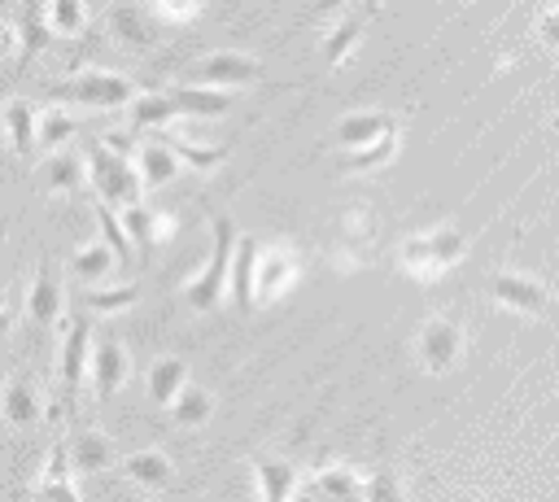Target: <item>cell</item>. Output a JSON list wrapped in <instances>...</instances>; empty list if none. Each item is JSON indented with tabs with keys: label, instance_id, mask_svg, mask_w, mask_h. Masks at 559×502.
Returning a JSON list of instances; mask_svg holds the SVG:
<instances>
[{
	"label": "cell",
	"instance_id": "60d3db41",
	"mask_svg": "<svg viewBox=\"0 0 559 502\" xmlns=\"http://www.w3.org/2000/svg\"><path fill=\"white\" fill-rule=\"evenodd\" d=\"M336 9H345V0H314V13L323 17V13H336Z\"/></svg>",
	"mask_w": 559,
	"mask_h": 502
},
{
	"label": "cell",
	"instance_id": "7402d4cb",
	"mask_svg": "<svg viewBox=\"0 0 559 502\" xmlns=\"http://www.w3.org/2000/svg\"><path fill=\"white\" fill-rule=\"evenodd\" d=\"M183 389H188V362L183 358H157L148 367V402L153 406H170Z\"/></svg>",
	"mask_w": 559,
	"mask_h": 502
},
{
	"label": "cell",
	"instance_id": "8d00e7d4",
	"mask_svg": "<svg viewBox=\"0 0 559 502\" xmlns=\"http://www.w3.org/2000/svg\"><path fill=\"white\" fill-rule=\"evenodd\" d=\"M144 9L157 22H192L197 17V0H144Z\"/></svg>",
	"mask_w": 559,
	"mask_h": 502
},
{
	"label": "cell",
	"instance_id": "3957f363",
	"mask_svg": "<svg viewBox=\"0 0 559 502\" xmlns=\"http://www.w3.org/2000/svg\"><path fill=\"white\" fill-rule=\"evenodd\" d=\"M48 96L83 105V109H122V105L135 100V83L127 74H114V70H79L70 79L52 83Z\"/></svg>",
	"mask_w": 559,
	"mask_h": 502
},
{
	"label": "cell",
	"instance_id": "e575fe53",
	"mask_svg": "<svg viewBox=\"0 0 559 502\" xmlns=\"http://www.w3.org/2000/svg\"><path fill=\"white\" fill-rule=\"evenodd\" d=\"M83 301L92 310H105V314H118V310H131L140 301V288L135 284H122V288H87Z\"/></svg>",
	"mask_w": 559,
	"mask_h": 502
},
{
	"label": "cell",
	"instance_id": "30bf717a",
	"mask_svg": "<svg viewBox=\"0 0 559 502\" xmlns=\"http://www.w3.org/2000/svg\"><path fill=\"white\" fill-rule=\"evenodd\" d=\"M170 100L179 109V118H223L236 105L231 87H201V83H179L170 87Z\"/></svg>",
	"mask_w": 559,
	"mask_h": 502
},
{
	"label": "cell",
	"instance_id": "f35d334b",
	"mask_svg": "<svg viewBox=\"0 0 559 502\" xmlns=\"http://www.w3.org/2000/svg\"><path fill=\"white\" fill-rule=\"evenodd\" d=\"M542 35H546V39H550V44H559V4H555V9H546V13H542Z\"/></svg>",
	"mask_w": 559,
	"mask_h": 502
},
{
	"label": "cell",
	"instance_id": "f1b7e54d",
	"mask_svg": "<svg viewBox=\"0 0 559 502\" xmlns=\"http://www.w3.org/2000/svg\"><path fill=\"white\" fill-rule=\"evenodd\" d=\"M175 118H179V109H175L170 92H148V96L131 100V127H166Z\"/></svg>",
	"mask_w": 559,
	"mask_h": 502
},
{
	"label": "cell",
	"instance_id": "cb8c5ba5",
	"mask_svg": "<svg viewBox=\"0 0 559 502\" xmlns=\"http://www.w3.org/2000/svg\"><path fill=\"white\" fill-rule=\"evenodd\" d=\"M122 476H131L144 489H166L175 480V463L162 450H140V454L122 458Z\"/></svg>",
	"mask_w": 559,
	"mask_h": 502
},
{
	"label": "cell",
	"instance_id": "ab89813d",
	"mask_svg": "<svg viewBox=\"0 0 559 502\" xmlns=\"http://www.w3.org/2000/svg\"><path fill=\"white\" fill-rule=\"evenodd\" d=\"M0 244H4V223H0ZM9 306H4V279H0V349H4V336H9Z\"/></svg>",
	"mask_w": 559,
	"mask_h": 502
},
{
	"label": "cell",
	"instance_id": "4dcf8cb0",
	"mask_svg": "<svg viewBox=\"0 0 559 502\" xmlns=\"http://www.w3.org/2000/svg\"><path fill=\"white\" fill-rule=\"evenodd\" d=\"M166 144L175 148L179 162H188V166H197V170H214V166L227 162V148H223V144H197V140H188V135H170Z\"/></svg>",
	"mask_w": 559,
	"mask_h": 502
},
{
	"label": "cell",
	"instance_id": "d590c367",
	"mask_svg": "<svg viewBox=\"0 0 559 502\" xmlns=\"http://www.w3.org/2000/svg\"><path fill=\"white\" fill-rule=\"evenodd\" d=\"M367 502H402V485H397V476L389 467L367 476Z\"/></svg>",
	"mask_w": 559,
	"mask_h": 502
},
{
	"label": "cell",
	"instance_id": "603a6c76",
	"mask_svg": "<svg viewBox=\"0 0 559 502\" xmlns=\"http://www.w3.org/2000/svg\"><path fill=\"white\" fill-rule=\"evenodd\" d=\"M39 389L26 380V375H13L9 384H4V423H13V428H31V423H39Z\"/></svg>",
	"mask_w": 559,
	"mask_h": 502
},
{
	"label": "cell",
	"instance_id": "8992f818",
	"mask_svg": "<svg viewBox=\"0 0 559 502\" xmlns=\"http://www.w3.org/2000/svg\"><path fill=\"white\" fill-rule=\"evenodd\" d=\"M415 354H419L424 371H450L459 362V354H463V327L454 319H445V314L428 319L419 327V336H415Z\"/></svg>",
	"mask_w": 559,
	"mask_h": 502
},
{
	"label": "cell",
	"instance_id": "4316f807",
	"mask_svg": "<svg viewBox=\"0 0 559 502\" xmlns=\"http://www.w3.org/2000/svg\"><path fill=\"white\" fill-rule=\"evenodd\" d=\"M135 166H140L144 188H162V183H170V179L179 175V157H175L170 144H140Z\"/></svg>",
	"mask_w": 559,
	"mask_h": 502
},
{
	"label": "cell",
	"instance_id": "74e56055",
	"mask_svg": "<svg viewBox=\"0 0 559 502\" xmlns=\"http://www.w3.org/2000/svg\"><path fill=\"white\" fill-rule=\"evenodd\" d=\"M35 502H83V498L74 493V480H39Z\"/></svg>",
	"mask_w": 559,
	"mask_h": 502
},
{
	"label": "cell",
	"instance_id": "9a60e30c",
	"mask_svg": "<svg viewBox=\"0 0 559 502\" xmlns=\"http://www.w3.org/2000/svg\"><path fill=\"white\" fill-rule=\"evenodd\" d=\"M253 476H258V502H293L301 480L288 458H271V454L253 458Z\"/></svg>",
	"mask_w": 559,
	"mask_h": 502
},
{
	"label": "cell",
	"instance_id": "1f68e13d",
	"mask_svg": "<svg viewBox=\"0 0 559 502\" xmlns=\"http://www.w3.org/2000/svg\"><path fill=\"white\" fill-rule=\"evenodd\" d=\"M96 223H100V240L114 249V258H118V266H127L131 262V236H127V227H122V218L114 214V205H105V201H96Z\"/></svg>",
	"mask_w": 559,
	"mask_h": 502
},
{
	"label": "cell",
	"instance_id": "ac0fdd59",
	"mask_svg": "<svg viewBox=\"0 0 559 502\" xmlns=\"http://www.w3.org/2000/svg\"><path fill=\"white\" fill-rule=\"evenodd\" d=\"M122 227H127V236L148 253V249H157L170 231H175V218L170 214H157V210H148V205H127V214H122Z\"/></svg>",
	"mask_w": 559,
	"mask_h": 502
},
{
	"label": "cell",
	"instance_id": "4fadbf2b",
	"mask_svg": "<svg viewBox=\"0 0 559 502\" xmlns=\"http://www.w3.org/2000/svg\"><path fill=\"white\" fill-rule=\"evenodd\" d=\"M105 26H109V35L118 39V44H127V48H153L157 44V26H153V13L144 9V4H114L109 9V17H105Z\"/></svg>",
	"mask_w": 559,
	"mask_h": 502
},
{
	"label": "cell",
	"instance_id": "9c48e42d",
	"mask_svg": "<svg viewBox=\"0 0 559 502\" xmlns=\"http://www.w3.org/2000/svg\"><path fill=\"white\" fill-rule=\"evenodd\" d=\"M61 306H66V297H61V284H57V266H52V258H44L31 288H26V319L39 323V327H57Z\"/></svg>",
	"mask_w": 559,
	"mask_h": 502
},
{
	"label": "cell",
	"instance_id": "5bb4252c",
	"mask_svg": "<svg viewBox=\"0 0 559 502\" xmlns=\"http://www.w3.org/2000/svg\"><path fill=\"white\" fill-rule=\"evenodd\" d=\"M489 292L498 306H511L520 314H542L550 310V292L537 284V279H524V275H493L489 279Z\"/></svg>",
	"mask_w": 559,
	"mask_h": 502
},
{
	"label": "cell",
	"instance_id": "d4e9b609",
	"mask_svg": "<svg viewBox=\"0 0 559 502\" xmlns=\"http://www.w3.org/2000/svg\"><path fill=\"white\" fill-rule=\"evenodd\" d=\"M371 4H376V0H362V9L345 13V17L332 26L328 48H323V61H328V65H341V61L354 52V44H358V35H362V26H367V17H371Z\"/></svg>",
	"mask_w": 559,
	"mask_h": 502
},
{
	"label": "cell",
	"instance_id": "7c38bea8",
	"mask_svg": "<svg viewBox=\"0 0 559 502\" xmlns=\"http://www.w3.org/2000/svg\"><path fill=\"white\" fill-rule=\"evenodd\" d=\"M297 271H301V258L288 244L266 249L258 258V301H275L280 292H288L293 279H297Z\"/></svg>",
	"mask_w": 559,
	"mask_h": 502
},
{
	"label": "cell",
	"instance_id": "484cf974",
	"mask_svg": "<svg viewBox=\"0 0 559 502\" xmlns=\"http://www.w3.org/2000/svg\"><path fill=\"white\" fill-rule=\"evenodd\" d=\"M114 266H118V258H114V249L105 240H92V244H83V249L70 253V275L79 284H100Z\"/></svg>",
	"mask_w": 559,
	"mask_h": 502
},
{
	"label": "cell",
	"instance_id": "5b68a950",
	"mask_svg": "<svg viewBox=\"0 0 559 502\" xmlns=\"http://www.w3.org/2000/svg\"><path fill=\"white\" fill-rule=\"evenodd\" d=\"M463 253V236L454 227H437V231H424V236H411L402 244V266L419 279H432L441 275L450 262H459Z\"/></svg>",
	"mask_w": 559,
	"mask_h": 502
},
{
	"label": "cell",
	"instance_id": "277c9868",
	"mask_svg": "<svg viewBox=\"0 0 559 502\" xmlns=\"http://www.w3.org/2000/svg\"><path fill=\"white\" fill-rule=\"evenodd\" d=\"M92 367V319H70L66 323V336H61V354H57V415H70L74 419V406H79V389H83V375Z\"/></svg>",
	"mask_w": 559,
	"mask_h": 502
},
{
	"label": "cell",
	"instance_id": "2e32d148",
	"mask_svg": "<svg viewBox=\"0 0 559 502\" xmlns=\"http://www.w3.org/2000/svg\"><path fill=\"white\" fill-rule=\"evenodd\" d=\"M4 127H9V140H13V153L22 162H35L39 157V113L31 100H9L4 105Z\"/></svg>",
	"mask_w": 559,
	"mask_h": 502
},
{
	"label": "cell",
	"instance_id": "b9f144b4",
	"mask_svg": "<svg viewBox=\"0 0 559 502\" xmlns=\"http://www.w3.org/2000/svg\"><path fill=\"white\" fill-rule=\"evenodd\" d=\"M127 502H131V498H127Z\"/></svg>",
	"mask_w": 559,
	"mask_h": 502
},
{
	"label": "cell",
	"instance_id": "8fae6325",
	"mask_svg": "<svg viewBox=\"0 0 559 502\" xmlns=\"http://www.w3.org/2000/svg\"><path fill=\"white\" fill-rule=\"evenodd\" d=\"M87 375H92V393H96V402L105 406V402L122 389V380H127V349H122L114 336H105V340L92 349V367H87Z\"/></svg>",
	"mask_w": 559,
	"mask_h": 502
},
{
	"label": "cell",
	"instance_id": "d6986e66",
	"mask_svg": "<svg viewBox=\"0 0 559 502\" xmlns=\"http://www.w3.org/2000/svg\"><path fill=\"white\" fill-rule=\"evenodd\" d=\"M397 122L389 118V113H376V109H367V113H349V118H341L336 122V144L349 153V148H367V144H376L384 131H393Z\"/></svg>",
	"mask_w": 559,
	"mask_h": 502
},
{
	"label": "cell",
	"instance_id": "f546056e",
	"mask_svg": "<svg viewBox=\"0 0 559 502\" xmlns=\"http://www.w3.org/2000/svg\"><path fill=\"white\" fill-rule=\"evenodd\" d=\"M79 131V118L70 109H39V153H57Z\"/></svg>",
	"mask_w": 559,
	"mask_h": 502
},
{
	"label": "cell",
	"instance_id": "ba28073f",
	"mask_svg": "<svg viewBox=\"0 0 559 502\" xmlns=\"http://www.w3.org/2000/svg\"><path fill=\"white\" fill-rule=\"evenodd\" d=\"M258 258H262V244H258V236L245 231L236 244V258H231V279H227V297H231L236 314H249L258 306Z\"/></svg>",
	"mask_w": 559,
	"mask_h": 502
},
{
	"label": "cell",
	"instance_id": "d6a6232c",
	"mask_svg": "<svg viewBox=\"0 0 559 502\" xmlns=\"http://www.w3.org/2000/svg\"><path fill=\"white\" fill-rule=\"evenodd\" d=\"M393 144H397V127L393 131H384L376 144H367V148H349L345 157H341V166L345 170H371V166H384L389 157H393Z\"/></svg>",
	"mask_w": 559,
	"mask_h": 502
},
{
	"label": "cell",
	"instance_id": "6da1fadb",
	"mask_svg": "<svg viewBox=\"0 0 559 502\" xmlns=\"http://www.w3.org/2000/svg\"><path fill=\"white\" fill-rule=\"evenodd\" d=\"M131 144L122 135H105L96 144H87V183L96 188V201L105 205H135L140 201V166L131 162Z\"/></svg>",
	"mask_w": 559,
	"mask_h": 502
},
{
	"label": "cell",
	"instance_id": "83f0119b",
	"mask_svg": "<svg viewBox=\"0 0 559 502\" xmlns=\"http://www.w3.org/2000/svg\"><path fill=\"white\" fill-rule=\"evenodd\" d=\"M210 415H214V393L201 389V384H188L170 402V423L175 428H201V423H210Z\"/></svg>",
	"mask_w": 559,
	"mask_h": 502
},
{
	"label": "cell",
	"instance_id": "7a4b0ae2",
	"mask_svg": "<svg viewBox=\"0 0 559 502\" xmlns=\"http://www.w3.org/2000/svg\"><path fill=\"white\" fill-rule=\"evenodd\" d=\"M236 244H240L236 223H231L227 214H214V223H210V258H205L201 275H197V279H188V288H183V297H188V306H192V310H201V314H205V310H214V306H218V297L227 292V279H231Z\"/></svg>",
	"mask_w": 559,
	"mask_h": 502
},
{
	"label": "cell",
	"instance_id": "52a82bcc",
	"mask_svg": "<svg viewBox=\"0 0 559 502\" xmlns=\"http://www.w3.org/2000/svg\"><path fill=\"white\" fill-rule=\"evenodd\" d=\"M188 79L201 87H245V83L262 79V61H253L245 52H210L205 61H197L188 70Z\"/></svg>",
	"mask_w": 559,
	"mask_h": 502
},
{
	"label": "cell",
	"instance_id": "836d02e7",
	"mask_svg": "<svg viewBox=\"0 0 559 502\" xmlns=\"http://www.w3.org/2000/svg\"><path fill=\"white\" fill-rule=\"evenodd\" d=\"M48 26H52V35H83V26H87L83 0H48Z\"/></svg>",
	"mask_w": 559,
	"mask_h": 502
},
{
	"label": "cell",
	"instance_id": "e0dca14e",
	"mask_svg": "<svg viewBox=\"0 0 559 502\" xmlns=\"http://www.w3.org/2000/svg\"><path fill=\"white\" fill-rule=\"evenodd\" d=\"M52 39V26H48V4L44 0H22V26H17V44H22V57H17V74H26V65L35 61V52H44Z\"/></svg>",
	"mask_w": 559,
	"mask_h": 502
},
{
	"label": "cell",
	"instance_id": "44dd1931",
	"mask_svg": "<svg viewBox=\"0 0 559 502\" xmlns=\"http://www.w3.org/2000/svg\"><path fill=\"white\" fill-rule=\"evenodd\" d=\"M70 463H74V471H100V467H109L114 463L109 437L96 432V428H74L70 432Z\"/></svg>",
	"mask_w": 559,
	"mask_h": 502
},
{
	"label": "cell",
	"instance_id": "ffe728a7",
	"mask_svg": "<svg viewBox=\"0 0 559 502\" xmlns=\"http://www.w3.org/2000/svg\"><path fill=\"white\" fill-rule=\"evenodd\" d=\"M39 175H44V188L48 192H79L87 183V157H79L70 148H57V153L44 157V170Z\"/></svg>",
	"mask_w": 559,
	"mask_h": 502
}]
</instances>
